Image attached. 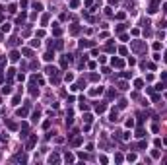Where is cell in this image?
<instances>
[{"instance_id": "cell-1", "label": "cell", "mask_w": 167, "mask_h": 165, "mask_svg": "<svg viewBox=\"0 0 167 165\" xmlns=\"http://www.w3.org/2000/svg\"><path fill=\"white\" fill-rule=\"evenodd\" d=\"M132 51L142 53V51H144V43H142V41H132Z\"/></svg>"}, {"instance_id": "cell-2", "label": "cell", "mask_w": 167, "mask_h": 165, "mask_svg": "<svg viewBox=\"0 0 167 165\" xmlns=\"http://www.w3.org/2000/svg\"><path fill=\"white\" fill-rule=\"evenodd\" d=\"M157 6H159V0H151L148 12H150V14H156V12H157Z\"/></svg>"}, {"instance_id": "cell-3", "label": "cell", "mask_w": 167, "mask_h": 165, "mask_svg": "<svg viewBox=\"0 0 167 165\" xmlns=\"http://www.w3.org/2000/svg\"><path fill=\"white\" fill-rule=\"evenodd\" d=\"M35 142H37V136H35V134H33V136H29V140H27V144H25V149H33Z\"/></svg>"}, {"instance_id": "cell-4", "label": "cell", "mask_w": 167, "mask_h": 165, "mask_svg": "<svg viewBox=\"0 0 167 165\" xmlns=\"http://www.w3.org/2000/svg\"><path fill=\"white\" fill-rule=\"evenodd\" d=\"M134 136H136V138H144V136H146V130H144L142 126H138V128H136V134H134Z\"/></svg>"}, {"instance_id": "cell-5", "label": "cell", "mask_w": 167, "mask_h": 165, "mask_svg": "<svg viewBox=\"0 0 167 165\" xmlns=\"http://www.w3.org/2000/svg\"><path fill=\"white\" fill-rule=\"evenodd\" d=\"M105 109H107V105H105V103H97V105H95V113H105Z\"/></svg>"}, {"instance_id": "cell-6", "label": "cell", "mask_w": 167, "mask_h": 165, "mask_svg": "<svg viewBox=\"0 0 167 165\" xmlns=\"http://www.w3.org/2000/svg\"><path fill=\"white\" fill-rule=\"evenodd\" d=\"M10 60H12V62L20 60V53H18V51H12V53H10Z\"/></svg>"}, {"instance_id": "cell-7", "label": "cell", "mask_w": 167, "mask_h": 165, "mask_svg": "<svg viewBox=\"0 0 167 165\" xmlns=\"http://www.w3.org/2000/svg\"><path fill=\"white\" fill-rule=\"evenodd\" d=\"M111 62H113V66H117V68H123V66H124V62L120 60V58H113Z\"/></svg>"}, {"instance_id": "cell-8", "label": "cell", "mask_w": 167, "mask_h": 165, "mask_svg": "<svg viewBox=\"0 0 167 165\" xmlns=\"http://www.w3.org/2000/svg\"><path fill=\"white\" fill-rule=\"evenodd\" d=\"M101 93H103V87H93L92 91H89V95H93V97L95 95H101Z\"/></svg>"}, {"instance_id": "cell-9", "label": "cell", "mask_w": 167, "mask_h": 165, "mask_svg": "<svg viewBox=\"0 0 167 165\" xmlns=\"http://www.w3.org/2000/svg\"><path fill=\"white\" fill-rule=\"evenodd\" d=\"M109 121H111V122H117V121H119V113H117V111H111V115H109Z\"/></svg>"}, {"instance_id": "cell-10", "label": "cell", "mask_w": 167, "mask_h": 165, "mask_svg": "<svg viewBox=\"0 0 167 165\" xmlns=\"http://www.w3.org/2000/svg\"><path fill=\"white\" fill-rule=\"evenodd\" d=\"M82 142H84V138L78 136V138H74V140H72V146H74V148H78V146H82Z\"/></svg>"}, {"instance_id": "cell-11", "label": "cell", "mask_w": 167, "mask_h": 165, "mask_svg": "<svg viewBox=\"0 0 167 165\" xmlns=\"http://www.w3.org/2000/svg\"><path fill=\"white\" fill-rule=\"evenodd\" d=\"M6 126H8L10 130H18V124L14 122V121H6Z\"/></svg>"}, {"instance_id": "cell-12", "label": "cell", "mask_w": 167, "mask_h": 165, "mask_svg": "<svg viewBox=\"0 0 167 165\" xmlns=\"http://www.w3.org/2000/svg\"><path fill=\"white\" fill-rule=\"evenodd\" d=\"M18 117H22V118H25L27 117V109H18V113H16Z\"/></svg>"}, {"instance_id": "cell-13", "label": "cell", "mask_w": 167, "mask_h": 165, "mask_svg": "<svg viewBox=\"0 0 167 165\" xmlns=\"http://www.w3.org/2000/svg\"><path fill=\"white\" fill-rule=\"evenodd\" d=\"M58 161H60V157H58V155H56V154H54V155H51V157H49V163H58Z\"/></svg>"}, {"instance_id": "cell-14", "label": "cell", "mask_w": 167, "mask_h": 165, "mask_svg": "<svg viewBox=\"0 0 167 165\" xmlns=\"http://www.w3.org/2000/svg\"><path fill=\"white\" fill-rule=\"evenodd\" d=\"M2 93H4V95H10V93H12V87H10V85H4V87H2Z\"/></svg>"}, {"instance_id": "cell-15", "label": "cell", "mask_w": 167, "mask_h": 165, "mask_svg": "<svg viewBox=\"0 0 167 165\" xmlns=\"http://www.w3.org/2000/svg\"><path fill=\"white\" fill-rule=\"evenodd\" d=\"M107 97H109V99H115V97H117V91H115V89H109V91H107Z\"/></svg>"}, {"instance_id": "cell-16", "label": "cell", "mask_w": 167, "mask_h": 165, "mask_svg": "<svg viewBox=\"0 0 167 165\" xmlns=\"http://www.w3.org/2000/svg\"><path fill=\"white\" fill-rule=\"evenodd\" d=\"M14 159H16V161H22V163H23V161H27V157H25V155H22V154H18Z\"/></svg>"}, {"instance_id": "cell-17", "label": "cell", "mask_w": 167, "mask_h": 165, "mask_svg": "<svg viewBox=\"0 0 167 165\" xmlns=\"http://www.w3.org/2000/svg\"><path fill=\"white\" fill-rule=\"evenodd\" d=\"M134 85H136V89H142V87H144V82H142V80H136Z\"/></svg>"}, {"instance_id": "cell-18", "label": "cell", "mask_w": 167, "mask_h": 165, "mask_svg": "<svg viewBox=\"0 0 167 165\" xmlns=\"http://www.w3.org/2000/svg\"><path fill=\"white\" fill-rule=\"evenodd\" d=\"M70 33H72V35H76V33H80V27H78V25H72V29H70Z\"/></svg>"}, {"instance_id": "cell-19", "label": "cell", "mask_w": 167, "mask_h": 165, "mask_svg": "<svg viewBox=\"0 0 167 165\" xmlns=\"http://www.w3.org/2000/svg\"><path fill=\"white\" fill-rule=\"evenodd\" d=\"M84 121H86V122H92V121H93V117L89 115V113H86V115H84Z\"/></svg>"}, {"instance_id": "cell-20", "label": "cell", "mask_w": 167, "mask_h": 165, "mask_svg": "<svg viewBox=\"0 0 167 165\" xmlns=\"http://www.w3.org/2000/svg\"><path fill=\"white\" fill-rule=\"evenodd\" d=\"M60 33H62V29H60V27H58V25H56V27H54V29H53V35H56V37H58V35H60Z\"/></svg>"}, {"instance_id": "cell-21", "label": "cell", "mask_w": 167, "mask_h": 165, "mask_svg": "<svg viewBox=\"0 0 167 165\" xmlns=\"http://www.w3.org/2000/svg\"><path fill=\"white\" fill-rule=\"evenodd\" d=\"M29 45H31V47H39V45H41V41H37V39H31V41H29Z\"/></svg>"}, {"instance_id": "cell-22", "label": "cell", "mask_w": 167, "mask_h": 165, "mask_svg": "<svg viewBox=\"0 0 167 165\" xmlns=\"http://www.w3.org/2000/svg\"><path fill=\"white\" fill-rule=\"evenodd\" d=\"M10 29H12V25H10V23H4V25H2V31H4V33H8Z\"/></svg>"}, {"instance_id": "cell-23", "label": "cell", "mask_w": 167, "mask_h": 165, "mask_svg": "<svg viewBox=\"0 0 167 165\" xmlns=\"http://www.w3.org/2000/svg\"><path fill=\"white\" fill-rule=\"evenodd\" d=\"M80 6V0H72L70 2V8H78Z\"/></svg>"}, {"instance_id": "cell-24", "label": "cell", "mask_w": 167, "mask_h": 165, "mask_svg": "<svg viewBox=\"0 0 167 165\" xmlns=\"http://www.w3.org/2000/svg\"><path fill=\"white\" fill-rule=\"evenodd\" d=\"M41 23H43V25H47V23H49V16H47V14L41 18Z\"/></svg>"}, {"instance_id": "cell-25", "label": "cell", "mask_w": 167, "mask_h": 165, "mask_svg": "<svg viewBox=\"0 0 167 165\" xmlns=\"http://www.w3.org/2000/svg\"><path fill=\"white\" fill-rule=\"evenodd\" d=\"M18 43H20L18 37H12V39H10V45H12V47H14V45H18Z\"/></svg>"}, {"instance_id": "cell-26", "label": "cell", "mask_w": 167, "mask_h": 165, "mask_svg": "<svg viewBox=\"0 0 167 165\" xmlns=\"http://www.w3.org/2000/svg\"><path fill=\"white\" fill-rule=\"evenodd\" d=\"M105 49H107L109 53H115V45H113V43H109V45H107V47H105Z\"/></svg>"}, {"instance_id": "cell-27", "label": "cell", "mask_w": 167, "mask_h": 165, "mask_svg": "<svg viewBox=\"0 0 167 165\" xmlns=\"http://www.w3.org/2000/svg\"><path fill=\"white\" fill-rule=\"evenodd\" d=\"M119 89H123V91L128 89V87H126V82H119Z\"/></svg>"}, {"instance_id": "cell-28", "label": "cell", "mask_w": 167, "mask_h": 165, "mask_svg": "<svg viewBox=\"0 0 167 165\" xmlns=\"http://www.w3.org/2000/svg\"><path fill=\"white\" fill-rule=\"evenodd\" d=\"M126 159H128V161H136V154H128Z\"/></svg>"}, {"instance_id": "cell-29", "label": "cell", "mask_w": 167, "mask_h": 165, "mask_svg": "<svg viewBox=\"0 0 167 165\" xmlns=\"http://www.w3.org/2000/svg\"><path fill=\"white\" fill-rule=\"evenodd\" d=\"M89 80H92V82H97L99 76H97V74H89Z\"/></svg>"}, {"instance_id": "cell-30", "label": "cell", "mask_w": 167, "mask_h": 165, "mask_svg": "<svg viewBox=\"0 0 167 165\" xmlns=\"http://www.w3.org/2000/svg\"><path fill=\"white\" fill-rule=\"evenodd\" d=\"M123 140H130V132H123V136H120Z\"/></svg>"}, {"instance_id": "cell-31", "label": "cell", "mask_w": 167, "mask_h": 165, "mask_svg": "<svg viewBox=\"0 0 167 165\" xmlns=\"http://www.w3.org/2000/svg\"><path fill=\"white\" fill-rule=\"evenodd\" d=\"M25 21V14H22V16H18V23H23Z\"/></svg>"}, {"instance_id": "cell-32", "label": "cell", "mask_w": 167, "mask_h": 165, "mask_svg": "<svg viewBox=\"0 0 167 165\" xmlns=\"http://www.w3.org/2000/svg\"><path fill=\"white\" fill-rule=\"evenodd\" d=\"M119 107H120V109H124V107H126V101H124V99H120V101H119Z\"/></svg>"}, {"instance_id": "cell-33", "label": "cell", "mask_w": 167, "mask_h": 165, "mask_svg": "<svg viewBox=\"0 0 167 165\" xmlns=\"http://www.w3.org/2000/svg\"><path fill=\"white\" fill-rule=\"evenodd\" d=\"M64 159H66V161H74V155H72V154H66Z\"/></svg>"}, {"instance_id": "cell-34", "label": "cell", "mask_w": 167, "mask_h": 165, "mask_svg": "<svg viewBox=\"0 0 167 165\" xmlns=\"http://www.w3.org/2000/svg\"><path fill=\"white\" fill-rule=\"evenodd\" d=\"M45 60H47V62L53 60V53H47V54H45Z\"/></svg>"}, {"instance_id": "cell-35", "label": "cell", "mask_w": 167, "mask_h": 165, "mask_svg": "<svg viewBox=\"0 0 167 165\" xmlns=\"http://www.w3.org/2000/svg\"><path fill=\"white\" fill-rule=\"evenodd\" d=\"M14 74H16V70H8V80H12V78H14Z\"/></svg>"}, {"instance_id": "cell-36", "label": "cell", "mask_w": 167, "mask_h": 165, "mask_svg": "<svg viewBox=\"0 0 167 165\" xmlns=\"http://www.w3.org/2000/svg\"><path fill=\"white\" fill-rule=\"evenodd\" d=\"M151 157H154V159H157V157H159V152H157V149H154V152H151Z\"/></svg>"}, {"instance_id": "cell-37", "label": "cell", "mask_w": 167, "mask_h": 165, "mask_svg": "<svg viewBox=\"0 0 167 165\" xmlns=\"http://www.w3.org/2000/svg\"><path fill=\"white\" fill-rule=\"evenodd\" d=\"M22 53H23V54H25V56H31V49H23V51H22Z\"/></svg>"}, {"instance_id": "cell-38", "label": "cell", "mask_w": 167, "mask_h": 165, "mask_svg": "<svg viewBox=\"0 0 167 165\" xmlns=\"http://www.w3.org/2000/svg\"><path fill=\"white\" fill-rule=\"evenodd\" d=\"M64 80H66V82H72V80H74V76H72V74H66Z\"/></svg>"}, {"instance_id": "cell-39", "label": "cell", "mask_w": 167, "mask_h": 165, "mask_svg": "<svg viewBox=\"0 0 167 165\" xmlns=\"http://www.w3.org/2000/svg\"><path fill=\"white\" fill-rule=\"evenodd\" d=\"M37 121H39V111L33 113V122H37Z\"/></svg>"}, {"instance_id": "cell-40", "label": "cell", "mask_w": 167, "mask_h": 165, "mask_svg": "<svg viewBox=\"0 0 167 165\" xmlns=\"http://www.w3.org/2000/svg\"><path fill=\"white\" fill-rule=\"evenodd\" d=\"M115 161H117V163H120V161H123V155L117 154V155H115Z\"/></svg>"}, {"instance_id": "cell-41", "label": "cell", "mask_w": 167, "mask_h": 165, "mask_svg": "<svg viewBox=\"0 0 167 165\" xmlns=\"http://www.w3.org/2000/svg\"><path fill=\"white\" fill-rule=\"evenodd\" d=\"M126 126H128V128H132V126H134V121H132V118H128V121H126Z\"/></svg>"}, {"instance_id": "cell-42", "label": "cell", "mask_w": 167, "mask_h": 165, "mask_svg": "<svg viewBox=\"0 0 167 165\" xmlns=\"http://www.w3.org/2000/svg\"><path fill=\"white\" fill-rule=\"evenodd\" d=\"M123 78H132V72H123Z\"/></svg>"}, {"instance_id": "cell-43", "label": "cell", "mask_w": 167, "mask_h": 165, "mask_svg": "<svg viewBox=\"0 0 167 165\" xmlns=\"http://www.w3.org/2000/svg\"><path fill=\"white\" fill-rule=\"evenodd\" d=\"M49 126H51V121H45V122H43V128H45V130H47Z\"/></svg>"}, {"instance_id": "cell-44", "label": "cell", "mask_w": 167, "mask_h": 165, "mask_svg": "<svg viewBox=\"0 0 167 165\" xmlns=\"http://www.w3.org/2000/svg\"><path fill=\"white\" fill-rule=\"evenodd\" d=\"M109 4H113V6H117V4H119V0H109Z\"/></svg>"}, {"instance_id": "cell-45", "label": "cell", "mask_w": 167, "mask_h": 165, "mask_svg": "<svg viewBox=\"0 0 167 165\" xmlns=\"http://www.w3.org/2000/svg\"><path fill=\"white\" fill-rule=\"evenodd\" d=\"M163 60H165V62H167V51H165V54H163Z\"/></svg>"}, {"instance_id": "cell-46", "label": "cell", "mask_w": 167, "mask_h": 165, "mask_svg": "<svg viewBox=\"0 0 167 165\" xmlns=\"http://www.w3.org/2000/svg\"><path fill=\"white\" fill-rule=\"evenodd\" d=\"M0 12H2V6H0Z\"/></svg>"}]
</instances>
